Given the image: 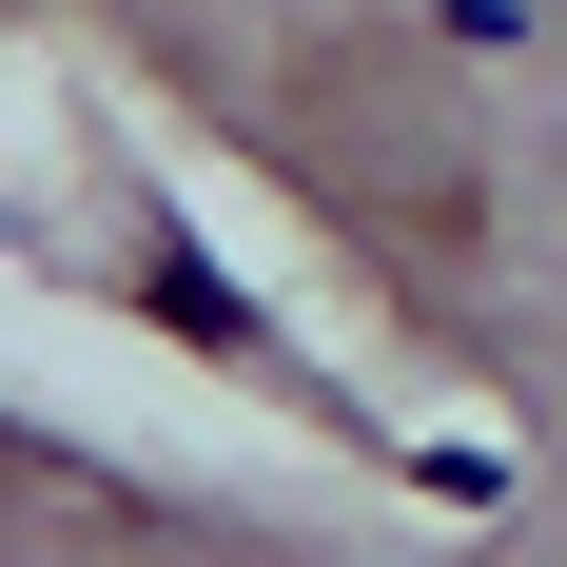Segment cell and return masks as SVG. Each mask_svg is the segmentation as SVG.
Returning <instances> with one entry per match:
<instances>
[{
	"label": "cell",
	"instance_id": "obj_1",
	"mask_svg": "<svg viewBox=\"0 0 567 567\" xmlns=\"http://www.w3.org/2000/svg\"><path fill=\"white\" fill-rule=\"evenodd\" d=\"M275 157H293V196H333L392 275H431L451 293L470 275V235H489V137H470V99H451V59L431 40H313L275 79Z\"/></svg>",
	"mask_w": 567,
	"mask_h": 567
}]
</instances>
